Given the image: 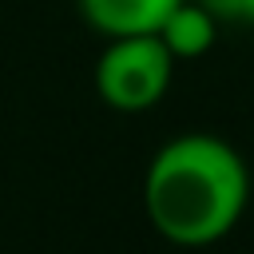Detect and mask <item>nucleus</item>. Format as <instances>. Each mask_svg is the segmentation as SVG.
Instances as JSON below:
<instances>
[{
	"label": "nucleus",
	"mask_w": 254,
	"mask_h": 254,
	"mask_svg": "<svg viewBox=\"0 0 254 254\" xmlns=\"http://www.w3.org/2000/svg\"><path fill=\"white\" fill-rule=\"evenodd\" d=\"M250 202V171L238 147L218 135L187 131L167 139L143 171L147 222L175 246L226 238Z\"/></svg>",
	"instance_id": "obj_1"
},
{
	"label": "nucleus",
	"mask_w": 254,
	"mask_h": 254,
	"mask_svg": "<svg viewBox=\"0 0 254 254\" xmlns=\"http://www.w3.org/2000/svg\"><path fill=\"white\" fill-rule=\"evenodd\" d=\"M175 56L163 48V40L151 36H115L95 60V95L123 115L151 111L163 103L175 79Z\"/></svg>",
	"instance_id": "obj_2"
},
{
	"label": "nucleus",
	"mask_w": 254,
	"mask_h": 254,
	"mask_svg": "<svg viewBox=\"0 0 254 254\" xmlns=\"http://www.w3.org/2000/svg\"><path fill=\"white\" fill-rule=\"evenodd\" d=\"M79 16L103 36H151L159 32V24L171 16V8L179 0H75Z\"/></svg>",
	"instance_id": "obj_3"
},
{
	"label": "nucleus",
	"mask_w": 254,
	"mask_h": 254,
	"mask_svg": "<svg viewBox=\"0 0 254 254\" xmlns=\"http://www.w3.org/2000/svg\"><path fill=\"white\" fill-rule=\"evenodd\" d=\"M163 40V48L175 56V60H198L214 48L218 40V20L214 12H206L198 0H179L171 8V16L159 24L155 32Z\"/></svg>",
	"instance_id": "obj_4"
},
{
	"label": "nucleus",
	"mask_w": 254,
	"mask_h": 254,
	"mask_svg": "<svg viewBox=\"0 0 254 254\" xmlns=\"http://www.w3.org/2000/svg\"><path fill=\"white\" fill-rule=\"evenodd\" d=\"M206 12H214L218 24H246L254 28V0H198Z\"/></svg>",
	"instance_id": "obj_5"
}]
</instances>
